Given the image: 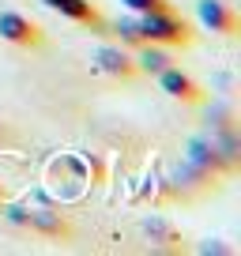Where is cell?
<instances>
[{"instance_id": "obj_1", "label": "cell", "mask_w": 241, "mask_h": 256, "mask_svg": "<svg viewBox=\"0 0 241 256\" xmlns=\"http://www.w3.org/2000/svg\"><path fill=\"white\" fill-rule=\"evenodd\" d=\"M136 23H140V38L144 42H154V46H192V26L177 16L174 8L140 16Z\"/></svg>"}, {"instance_id": "obj_2", "label": "cell", "mask_w": 241, "mask_h": 256, "mask_svg": "<svg viewBox=\"0 0 241 256\" xmlns=\"http://www.w3.org/2000/svg\"><path fill=\"white\" fill-rule=\"evenodd\" d=\"M196 19H200L208 30L226 34V38H234V34H238V26H241L238 12H234L226 0H196Z\"/></svg>"}, {"instance_id": "obj_3", "label": "cell", "mask_w": 241, "mask_h": 256, "mask_svg": "<svg viewBox=\"0 0 241 256\" xmlns=\"http://www.w3.org/2000/svg\"><path fill=\"white\" fill-rule=\"evenodd\" d=\"M154 80H158V87L166 90L170 98H177V102H188V106H200V102H204V87H200V83H196L188 72H181L177 64L162 68Z\"/></svg>"}, {"instance_id": "obj_4", "label": "cell", "mask_w": 241, "mask_h": 256, "mask_svg": "<svg viewBox=\"0 0 241 256\" xmlns=\"http://www.w3.org/2000/svg\"><path fill=\"white\" fill-rule=\"evenodd\" d=\"M0 38L12 42V46H19V49H38L42 42H46L38 26H34L26 16H19V12H0Z\"/></svg>"}, {"instance_id": "obj_5", "label": "cell", "mask_w": 241, "mask_h": 256, "mask_svg": "<svg viewBox=\"0 0 241 256\" xmlns=\"http://www.w3.org/2000/svg\"><path fill=\"white\" fill-rule=\"evenodd\" d=\"M94 68L106 76H113V80H136V56L128 53L124 46H102L94 53Z\"/></svg>"}, {"instance_id": "obj_6", "label": "cell", "mask_w": 241, "mask_h": 256, "mask_svg": "<svg viewBox=\"0 0 241 256\" xmlns=\"http://www.w3.org/2000/svg\"><path fill=\"white\" fill-rule=\"evenodd\" d=\"M53 12H60L64 19H72V23H87V26H106L102 12L90 4V0H46Z\"/></svg>"}, {"instance_id": "obj_7", "label": "cell", "mask_w": 241, "mask_h": 256, "mask_svg": "<svg viewBox=\"0 0 241 256\" xmlns=\"http://www.w3.org/2000/svg\"><path fill=\"white\" fill-rule=\"evenodd\" d=\"M174 56L166 53V46H154V42H144L136 46V72L140 76H158L162 68H170Z\"/></svg>"}, {"instance_id": "obj_8", "label": "cell", "mask_w": 241, "mask_h": 256, "mask_svg": "<svg viewBox=\"0 0 241 256\" xmlns=\"http://www.w3.org/2000/svg\"><path fill=\"white\" fill-rule=\"evenodd\" d=\"M110 34H117V42L120 46H144V38H140V23L136 19H117V23L110 26Z\"/></svg>"}, {"instance_id": "obj_9", "label": "cell", "mask_w": 241, "mask_h": 256, "mask_svg": "<svg viewBox=\"0 0 241 256\" xmlns=\"http://www.w3.org/2000/svg\"><path fill=\"white\" fill-rule=\"evenodd\" d=\"M128 12H136V16H151V12H170L174 4L170 0H120Z\"/></svg>"}, {"instance_id": "obj_10", "label": "cell", "mask_w": 241, "mask_h": 256, "mask_svg": "<svg viewBox=\"0 0 241 256\" xmlns=\"http://www.w3.org/2000/svg\"><path fill=\"white\" fill-rule=\"evenodd\" d=\"M4 215H8L12 222H19V226H30V211L26 208H4Z\"/></svg>"}]
</instances>
